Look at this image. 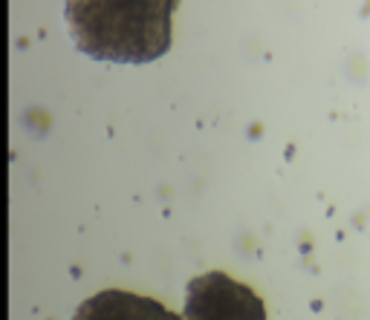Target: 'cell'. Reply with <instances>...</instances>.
<instances>
[{
    "instance_id": "3957f363",
    "label": "cell",
    "mask_w": 370,
    "mask_h": 320,
    "mask_svg": "<svg viewBox=\"0 0 370 320\" xmlns=\"http://www.w3.org/2000/svg\"><path fill=\"white\" fill-rule=\"evenodd\" d=\"M73 320H183L168 306L154 297L133 295L122 288H104L99 295L87 297L76 309Z\"/></svg>"
},
{
    "instance_id": "6da1fadb",
    "label": "cell",
    "mask_w": 370,
    "mask_h": 320,
    "mask_svg": "<svg viewBox=\"0 0 370 320\" xmlns=\"http://www.w3.org/2000/svg\"><path fill=\"white\" fill-rule=\"evenodd\" d=\"M174 9V0H73L64 21L93 61L150 64L171 49Z\"/></svg>"
},
{
    "instance_id": "7a4b0ae2",
    "label": "cell",
    "mask_w": 370,
    "mask_h": 320,
    "mask_svg": "<svg viewBox=\"0 0 370 320\" xmlns=\"http://www.w3.org/2000/svg\"><path fill=\"white\" fill-rule=\"evenodd\" d=\"M183 320H266V306L229 274L205 271L188 280Z\"/></svg>"
}]
</instances>
